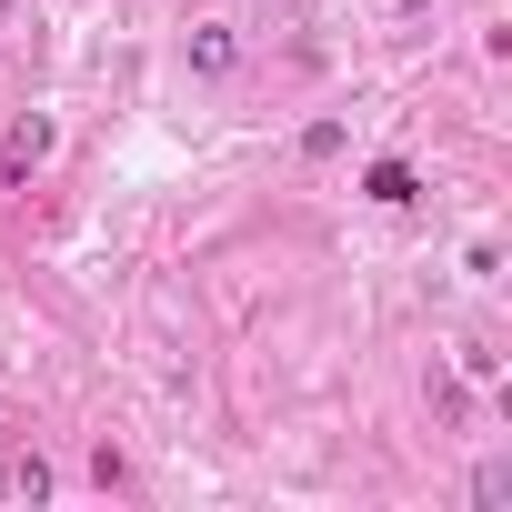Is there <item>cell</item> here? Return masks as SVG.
Here are the masks:
<instances>
[{"label":"cell","mask_w":512,"mask_h":512,"mask_svg":"<svg viewBox=\"0 0 512 512\" xmlns=\"http://www.w3.org/2000/svg\"><path fill=\"white\" fill-rule=\"evenodd\" d=\"M61 151V131H51V111H21L11 131H0V181H31L41 161Z\"/></svg>","instance_id":"cell-1"},{"label":"cell","mask_w":512,"mask_h":512,"mask_svg":"<svg viewBox=\"0 0 512 512\" xmlns=\"http://www.w3.org/2000/svg\"><path fill=\"white\" fill-rule=\"evenodd\" d=\"M362 191H372L382 211H412V201H422V171H412V161H372V171H362Z\"/></svg>","instance_id":"cell-3"},{"label":"cell","mask_w":512,"mask_h":512,"mask_svg":"<svg viewBox=\"0 0 512 512\" xmlns=\"http://www.w3.org/2000/svg\"><path fill=\"white\" fill-rule=\"evenodd\" d=\"M402 11H432V0H402Z\"/></svg>","instance_id":"cell-7"},{"label":"cell","mask_w":512,"mask_h":512,"mask_svg":"<svg viewBox=\"0 0 512 512\" xmlns=\"http://www.w3.org/2000/svg\"><path fill=\"white\" fill-rule=\"evenodd\" d=\"M11 492L41 502V492H51V462H41V452H11Z\"/></svg>","instance_id":"cell-4"},{"label":"cell","mask_w":512,"mask_h":512,"mask_svg":"<svg viewBox=\"0 0 512 512\" xmlns=\"http://www.w3.org/2000/svg\"><path fill=\"white\" fill-rule=\"evenodd\" d=\"M342 141H352L342 121H312V131H302V161H342Z\"/></svg>","instance_id":"cell-5"},{"label":"cell","mask_w":512,"mask_h":512,"mask_svg":"<svg viewBox=\"0 0 512 512\" xmlns=\"http://www.w3.org/2000/svg\"><path fill=\"white\" fill-rule=\"evenodd\" d=\"M0 21H11V0H0Z\"/></svg>","instance_id":"cell-8"},{"label":"cell","mask_w":512,"mask_h":512,"mask_svg":"<svg viewBox=\"0 0 512 512\" xmlns=\"http://www.w3.org/2000/svg\"><path fill=\"white\" fill-rule=\"evenodd\" d=\"M181 71H191V81H231V71H241L231 21H191V31H181Z\"/></svg>","instance_id":"cell-2"},{"label":"cell","mask_w":512,"mask_h":512,"mask_svg":"<svg viewBox=\"0 0 512 512\" xmlns=\"http://www.w3.org/2000/svg\"><path fill=\"white\" fill-rule=\"evenodd\" d=\"M472 502H512V462H482L472 472Z\"/></svg>","instance_id":"cell-6"}]
</instances>
